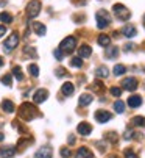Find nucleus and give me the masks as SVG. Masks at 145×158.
Listing matches in <instances>:
<instances>
[{"label":"nucleus","instance_id":"nucleus-1","mask_svg":"<svg viewBox=\"0 0 145 158\" xmlns=\"http://www.w3.org/2000/svg\"><path fill=\"white\" fill-rule=\"evenodd\" d=\"M19 116L23 121H31V119H34V118L39 116V113H38V108L33 103L25 102V103H22L20 108H19Z\"/></svg>","mask_w":145,"mask_h":158},{"label":"nucleus","instance_id":"nucleus-2","mask_svg":"<svg viewBox=\"0 0 145 158\" xmlns=\"http://www.w3.org/2000/svg\"><path fill=\"white\" fill-rule=\"evenodd\" d=\"M95 20H97V27H99L100 30H103L111 24V16L106 10H100L95 14Z\"/></svg>","mask_w":145,"mask_h":158},{"label":"nucleus","instance_id":"nucleus-3","mask_svg":"<svg viewBox=\"0 0 145 158\" xmlns=\"http://www.w3.org/2000/svg\"><path fill=\"white\" fill-rule=\"evenodd\" d=\"M112 13H114V16H115L119 20H128V19L131 17V11H130L125 5H122V3H115V5L112 6Z\"/></svg>","mask_w":145,"mask_h":158},{"label":"nucleus","instance_id":"nucleus-4","mask_svg":"<svg viewBox=\"0 0 145 158\" xmlns=\"http://www.w3.org/2000/svg\"><path fill=\"white\" fill-rule=\"evenodd\" d=\"M75 46H77V39H75L74 36H67V38H64V39L61 41L59 50H61L62 53H70V52H74Z\"/></svg>","mask_w":145,"mask_h":158},{"label":"nucleus","instance_id":"nucleus-5","mask_svg":"<svg viewBox=\"0 0 145 158\" xmlns=\"http://www.w3.org/2000/svg\"><path fill=\"white\" fill-rule=\"evenodd\" d=\"M17 44H19V33L17 31H13L3 42V47L6 52H13L16 47H17Z\"/></svg>","mask_w":145,"mask_h":158},{"label":"nucleus","instance_id":"nucleus-6","mask_svg":"<svg viewBox=\"0 0 145 158\" xmlns=\"http://www.w3.org/2000/svg\"><path fill=\"white\" fill-rule=\"evenodd\" d=\"M39 13H41V2H39V0H31V2L27 5V16L30 19H33Z\"/></svg>","mask_w":145,"mask_h":158},{"label":"nucleus","instance_id":"nucleus-7","mask_svg":"<svg viewBox=\"0 0 145 158\" xmlns=\"http://www.w3.org/2000/svg\"><path fill=\"white\" fill-rule=\"evenodd\" d=\"M120 86H123L125 91H136L137 89V80L134 77H128V78H123L122 80V85Z\"/></svg>","mask_w":145,"mask_h":158},{"label":"nucleus","instance_id":"nucleus-8","mask_svg":"<svg viewBox=\"0 0 145 158\" xmlns=\"http://www.w3.org/2000/svg\"><path fill=\"white\" fill-rule=\"evenodd\" d=\"M94 118H95V121L99 124H105V122H108L111 119V114L108 111H105V110H99V111L94 113Z\"/></svg>","mask_w":145,"mask_h":158},{"label":"nucleus","instance_id":"nucleus-9","mask_svg":"<svg viewBox=\"0 0 145 158\" xmlns=\"http://www.w3.org/2000/svg\"><path fill=\"white\" fill-rule=\"evenodd\" d=\"M52 156H53V150L50 146H44L34 153V158H52Z\"/></svg>","mask_w":145,"mask_h":158},{"label":"nucleus","instance_id":"nucleus-10","mask_svg":"<svg viewBox=\"0 0 145 158\" xmlns=\"http://www.w3.org/2000/svg\"><path fill=\"white\" fill-rule=\"evenodd\" d=\"M47 97H48L47 89H38V91L34 93V96H33V102L34 103H42V102L47 100Z\"/></svg>","mask_w":145,"mask_h":158},{"label":"nucleus","instance_id":"nucleus-11","mask_svg":"<svg viewBox=\"0 0 145 158\" xmlns=\"http://www.w3.org/2000/svg\"><path fill=\"white\" fill-rule=\"evenodd\" d=\"M120 31H122V35H123V36H127V38H134V36L137 35V30H136V27H134V25H131V24H127V25H123Z\"/></svg>","mask_w":145,"mask_h":158},{"label":"nucleus","instance_id":"nucleus-12","mask_svg":"<svg viewBox=\"0 0 145 158\" xmlns=\"http://www.w3.org/2000/svg\"><path fill=\"white\" fill-rule=\"evenodd\" d=\"M16 155V149L13 146L0 147V158H13Z\"/></svg>","mask_w":145,"mask_h":158},{"label":"nucleus","instance_id":"nucleus-13","mask_svg":"<svg viewBox=\"0 0 145 158\" xmlns=\"http://www.w3.org/2000/svg\"><path fill=\"white\" fill-rule=\"evenodd\" d=\"M77 131H78L80 135H83V136H87V135H91V131H92V127H91V124H87V122H81V124H78Z\"/></svg>","mask_w":145,"mask_h":158},{"label":"nucleus","instance_id":"nucleus-14","mask_svg":"<svg viewBox=\"0 0 145 158\" xmlns=\"http://www.w3.org/2000/svg\"><path fill=\"white\" fill-rule=\"evenodd\" d=\"M61 93H62L64 96H72V94L75 93V86H74V83L66 81V83L61 86Z\"/></svg>","mask_w":145,"mask_h":158},{"label":"nucleus","instance_id":"nucleus-15","mask_svg":"<svg viewBox=\"0 0 145 158\" xmlns=\"http://www.w3.org/2000/svg\"><path fill=\"white\" fill-rule=\"evenodd\" d=\"M31 27H33V30H34V33H36L38 36H44V35L47 33L45 25H44V24H41V22H33Z\"/></svg>","mask_w":145,"mask_h":158},{"label":"nucleus","instance_id":"nucleus-16","mask_svg":"<svg viewBox=\"0 0 145 158\" xmlns=\"http://www.w3.org/2000/svg\"><path fill=\"white\" fill-rule=\"evenodd\" d=\"M140 105H142V97H140V96H137V94L130 96V99H128V106H131V108H139Z\"/></svg>","mask_w":145,"mask_h":158},{"label":"nucleus","instance_id":"nucleus-17","mask_svg":"<svg viewBox=\"0 0 145 158\" xmlns=\"http://www.w3.org/2000/svg\"><path fill=\"white\" fill-rule=\"evenodd\" d=\"M75 158H94V153H92L87 147H80V149L77 150Z\"/></svg>","mask_w":145,"mask_h":158},{"label":"nucleus","instance_id":"nucleus-18","mask_svg":"<svg viewBox=\"0 0 145 158\" xmlns=\"http://www.w3.org/2000/svg\"><path fill=\"white\" fill-rule=\"evenodd\" d=\"M91 53H92V49L87 46V44H83V46L78 49V55H80V58H89Z\"/></svg>","mask_w":145,"mask_h":158},{"label":"nucleus","instance_id":"nucleus-19","mask_svg":"<svg viewBox=\"0 0 145 158\" xmlns=\"http://www.w3.org/2000/svg\"><path fill=\"white\" fill-rule=\"evenodd\" d=\"M108 74H109V69L106 66H100L95 69V77H99V78H106Z\"/></svg>","mask_w":145,"mask_h":158},{"label":"nucleus","instance_id":"nucleus-20","mask_svg":"<svg viewBox=\"0 0 145 158\" xmlns=\"http://www.w3.org/2000/svg\"><path fill=\"white\" fill-rule=\"evenodd\" d=\"M92 100H94V97H92L91 94H81L78 103H80L81 106H87L89 103H92Z\"/></svg>","mask_w":145,"mask_h":158},{"label":"nucleus","instance_id":"nucleus-21","mask_svg":"<svg viewBox=\"0 0 145 158\" xmlns=\"http://www.w3.org/2000/svg\"><path fill=\"white\" fill-rule=\"evenodd\" d=\"M97 42H99V46H102V47H108L109 42H111V38L108 35H100L99 39H97Z\"/></svg>","mask_w":145,"mask_h":158},{"label":"nucleus","instance_id":"nucleus-22","mask_svg":"<svg viewBox=\"0 0 145 158\" xmlns=\"http://www.w3.org/2000/svg\"><path fill=\"white\" fill-rule=\"evenodd\" d=\"M105 55H106V58L114 60V58L119 55V47H108L106 52H105Z\"/></svg>","mask_w":145,"mask_h":158},{"label":"nucleus","instance_id":"nucleus-23","mask_svg":"<svg viewBox=\"0 0 145 158\" xmlns=\"http://www.w3.org/2000/svg\"><path fill=\"white\" fill-rule=\"evenodd\" d=\"M2 110L6 113H14V103L11 100H3L2 102Z\"/></svg>","mask_w":145,"mask_h":158},{"label":"nucleus","instance_id":"nucleus-24","mask_svg":"<svg viewBox=\"0 0 145 158\" xmlns=\"http://www.w3.org/2000/svg\"><path fill=\"white\" fill-rule=\"evenodd\" d=\"M131 124L136 127H145V118L143 116H134L131 119Z\"/></svg>","mask_w":145,"mask_h":158},{"label":"nucleus","instance_id":"nucleus-25","mask_svg":"<svg viewBox=\"0 0 145 158\" xmlns=\"http://www.w3.org/2000/svg\"><path fill=\"white\" fill-rule=\"evenodd\" d=\"M114 110H115V113L122 114V113H125V103L122 100H115L114 102Z\"/></svg>","mask_w":145,"mask_h":158},{"label":"nucleus","instance_id":"nucleus-26","mask_svg":"<svg viewBox=\"0 0 145 158\" xmlns=\"http://www.w3.org/2000/svg\"><path fill=\"white\" fill-rule=\"evenodd\" d=\"M125 72H127V67L125 66H122V64H115L114 66V75H119L120 77V75H123Z\"/></svg>","mask_w":145,"mask_h":158},{"label":"nucleus","instance_id":"nucleus-27","mask_svg":"<svg viewBox=\"0 0 145 158\" xmlns=\"http://www.w3.org/2000/svg\"><path fill=\"white\" fill-rule=\"evenodd\" d=\"M13 74H14V77H16L19 81L23 80V74H22V69H20L19 66H14V67H13Z\"/></svg>","mask_w":145,"mask_h":158},{"label":"nucleus","instance_id":"nucleus-28","mask_svg":"<svg viewBox=\"0 0 145 158\" xmlns=\"http://www.w3.org/2000/svg\"><path fill=\"white\" fill-rule=\"evenodd\" d=\"M0 22H5V24H11L13 22V16L8 13H0Z\"/></svg>","mask_w":145,"mask_h":158},{"label":"nucleus","instance_id":"nucleus-29","mask_svg":"<svg viewBox=\"0 0 145 158\" xmlns=\"http://www.w3.org/2000/svg\"><path fill=\"white\" fill-rule=\"evenodd\" d=\"M28 72H30V75H31V77H34V78H36V77L39 75V67H38L36 64H30V66H28Z\"/></svg>","mask_w":145,"mask_h":158},{"label":"nucleus","instance_id":"nucleus-30","mask_svg":"<svg viewBox=\"0 0 145 158\" xmlns=\"http://www.w3.org/2000/svg\"><path fill=\"white\" fill-rule=\"evenodd\" d=\"M70 66H74V67H81V66H83V58H80V56L72 58V60H70Z\"/></svg>","mask_w":145,"mask_h":158},{"label":"nucleus","instance_id":"nucleus-31","mask_svg":"<svg viewBox=\"0 0 145 158\" xmlns=\"http://www.w3.org/2000/svg\"><path fill=\"white\" fill-rule=\"evenodd\" d=\"M33 143V138H28V139H19V144H17V147L20 149V150H23V147H25L27 144H31Z\"/></svg>","mask_w":145,"mask_h":158},{"label":"nucleus","instance_id":"nucleus-32","mask_svg":"<svg viewBox=\"0 0 145 158\" xmlns=\"http://www.w3.org/2000/svg\"><path fill=\"white\" fill-rule=\"evenodd\" d=\"M0 81H2L5 86H11V83H13V78H11V75H10V74H6V75H3L2 78H0Z\"/></svg>","mask_w":145,"mask_h":158},{"label":"nucleus","instance_id":"nucleus-33","mask_svg":"<svg viewBox=\"0 0 145 158\" xmlns=\"http://www.w3.org/2000/svg\"><path fill=\"white\" fill-rule=\"evenodd\" d=\"M109 93H111L114 97H120V96H122V89L117 88V86H112V88L109 89Z\"/></svg>","mask_w":145,"mask_h":158},{"label":"nucleus","instance_id":"nucleus-34","mask_svg":"<svg viewBox=\"0 0 145 158\" xmlns=\"http://www.w3.org/2000/svg\"><path fill=\"white\" fill-rule=\"evenodd\" d=\"M59 153H61V156H62V158H69V156L72 155V152H70V149H67V147H61V150H59Z\"/></svg>","mask_w":145,"mask_h":158},{"label":"nucleus","instance_id":"nucleus-35","mask_svg":"<svg viewBox=\"0 0 145 158\" xmlns=\"http://www.w3.org/2000/svg\"><path fill=\"white\" fill-rule=\"evenodd\" d=\"M25 53H27V55H31L33 58L38 56V55H36V50H34L33 47H27V49H25Z\"/></svg>","mask_w":145,"mask_h":158},{"label":"nucleus","instance_id":"nucleus-36","mask_svg":"<svg viewBox=\"0 0 145 158\" xmlns=\"http://www.w3.org/2000/svg\"><path fill=\"white\" fill-rule=\"evenodd\" d=\"M53 55H55V58H56L58 61H61V60H62V56H64V53H62L59 49H56V50L53 52Z\"/></svg>","mask_w":145,"mask_h":158},{"label":"nucleus","instance_id":"nucleus-37","mask_svg":"<svg viewBox=\"0 0 145 158\" xmlns=\"http://www.w3.org/2000/svg\"><path fill=\"white\" fill-rule=\"evenodd\" d=\"M133 136H134V131H131V130H127L125 135H123V138H125V139H131Z\"/></svg>","mask_w":145,"mask_h":158},{"label":"nucleus","instance_id":"nucleus-38","mask_svg":"<svg viewBox=\"0 0 145 158\" xmlns=\"http://www.w3.org/2000/svg\"><path fill=\"white\" fill-rule=\"evenodd\" d=\"M125 158H139V156H137L136 153H133L131 150H127V152H125Z\"/></svg>","mask_w":145,"mask_h":158},{"label":"nucleus","instance_id":"nucleus-39","mask_svg":"<svg viewBox=\"0 0 145 158\" xmlns=\"http://www.w3.org/2000/svg\"><path fill=\"white\" fill-rule=\"evenodd\" d=\"M66 75V71L62 69V67H59V69H56V77H64Z\"/></svg>","mask_w":145,"mask_h":158},{"label":"nucleus","instance_id":"nucleus-40","mask_svg":"<svg viewBox=\"0 0 145 158\" xmlns=\"http://www.w3.org/2000/svg\"><path fill=\"white\" fill-rule=\"evenodd\" d=\"M5 33H6V27L5 25H0V38L5 36Z\"/></svg>","mask_w":145,"mask_h":158},{"label":"nucleus","instance_id":"nucleus-41","mask_svg":"<svg viewBox=\"0 0 145 158\" xmlns=\"http://www.w3.org/2000/svg\"><path fill=\"white\" fill-rule=\"evenodd\" d=\"M109 139H111L112 143H115V141H117V138H115V133H109Z\"/></svg>","mask_w":145,"mask_h":158},{"label":"nucleus","instance_id":"nucleus-42","mask_svg":"<svg viewBox=\"0 0 145 158\" xmlns=\"http://www.w3.org/2000/svg\"><path fill=\"white\" fill-rule=\"evenodd\" d=\"M67 141H69V144H75V138L72 136V135H70V136H69V139H67Z\"/></svg>","mask_w":145,"mask_h":158},{"label":"nucleus","instance_id":"nucleus-43","mask_svg":"<svg viewBox=\"0 0 145 158\" xmlns=\"http://www.w3.org/2000/svg\"><path fill=\"white\" fill-rule=\"evenodd\" d=\"M2 66H3V58L0 56V67H2Z\"/></svg>","mask_w":145,"mask_h":158},{"label":"nucleus","instance_id":"nucleus-44","mask_svg":"<svg viewBox=\"0 0 145 158\" xmlns=\"http://www.w3.org/2000/svg\"><path fill=\"white\" fill-rule=\"evenodd\" d=\"M3 138H5V136H3V133H0V141H3Z\"/></svg>","mask_w":145,"mask_h":158},{"label":"nucleus","instance_id":"nucleus-45","mask_svg":"<svg viewBox=\"0 0 145 158\" xmlns=\"http://www.w3.org/2000/svg\"><path fill=\"white\" fill-rule=\"evenodd\" d=\"M143 25H145V16H143Z\"/></svg>","mask_w":145,"mask_h":158}]
</instances>
